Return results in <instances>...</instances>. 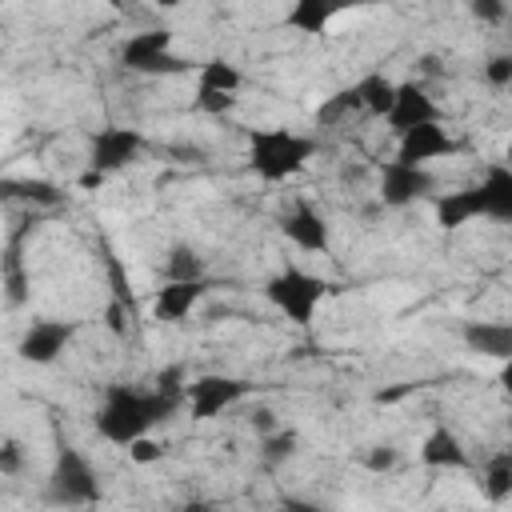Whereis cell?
Masks as SVG:
<instances>
[{"label":"cell","instance_id":"cell-10","mask_svg":"<svg viewBox=\"0 0 512 512\" xmlns=\"http://www.w3.org/2000/svg\"><path fill=\"white\" fill-rule=\"evenodd\" d=\"M72 336H76V324H64V320H36V324L24 332V340H20V356H24L28 364H52V360L68 348Z\"/></svg>","mask_w":512,"mask_h":512},{"label":"cell","instance_id":"cell-9","mask_svg":"<svg viewBox=\"0 0 512 512\" xmlns=\"http://www.w3.org/2000/svg\"><path fill=\"white\" fill-rule=\"evenodd\" d=\"M388 124L404 136V132L420 128V124H440V108L416 80H404V84H396V104L388 112Z\"/></svg>","mask_w":512,"mask_h":512},{"label":"cell","instance_id":"cell-26","mask_svg":"<svg viewBox=\"0 0 512 512\" xmlns=\"http://www.w3.org/2000/svg\"><path fill=\"white\" fill-rule=\"evenodd\" d=\"M484 76H488L492 88H512V52H496L484 64Z\"/></svg>","mask_w":512,"mask_h":512},{"label":"cell","instance_id":"cell-34","mask_svg":"<svg viewBox=\"0 0 512 512\" xmlns=\"http://www.w3.org/2000/svg\"><path fill=\"white\" fill-rule=\"evenodd\" d=\"M280 512H320V504L300 500V496H288V500H280Z\"/></svg>","mask_w":512,"mask_h":512},{"label":"cell","instance_id":"cell-7","mask_svg":"<svg viewBox=\"0 0 512 512\" xmlns=\"http://www.w3.org/2000/svg\"><path fill=\"white\" fill-rule=\"evenodd\" d=\"M140 148H144V136H140L136 128H100V132L92 136L88 164L108 176V172L128 168V164L140 156Z\"/></svg>","mask_w":512,"mask_h":512},{"label":"cell","instance_id":"cell-17","mask_svg":"<svg viewBox=\"0 0 512 512\" xmlns=\"http://www.w3.org/2000/svg\"><path fill=\"white\" fill-rule=\"evenodd\" d=\"M420 460H424L428 468H464V464H468V452H464V444H460L456 432L436 428V432L424 436V444H420Z\"/></svg>","mask_w":512,"mask_h":512},{"label":"cell","instance_id":"cell-16","mask_svg":"<svg viewBox=\"0 0 512 512\" xmlns=\"http://www.w3.org/2000/svg\"><path fill=\"white\" fill-rule=\"evenodd\" d=\"M480 196H484V216L492 220H512V168L508 164H492L480 180Z\"/></svg>","mask_w":512,"mask_h":512},{"label":"cell","instance_id":"cell-30","mask_svg":"<svg viewBox=\"0 0 512 512\" xmlns=\"http://www.w3.org/2000/svg\"><path fill=\"white\" fill-rule=\"evenodd\" d=\"M4 284H8V304H20L24 300V272H20L16 256H8V264H4Z\"/></svg>","mask_w":512,"mask_h":512},{"label":"cell","instance_id":"cell-39","mask_svg":"<svg viewBox=\"0 0 512 512\" xmlns=\"http://www.w3.org/2000/svg\"><path fill=\"white\" fill-rule=\"evenodd\" d=\"M504 160H508V168H512V140H508V148H504Z\"/></svg>","mask_w":512,"mask_h":512},{"label":"cell","instance_id":"cell-31","mask_svg":"<svg viewBox=\"0 0 512 512\" xmlns=\"http://www.w3.org/2000/svg\"><path fill=\"white\" fill-rule=\"evenodd\" d=\"M24 468V448H20V440H4V448H0V472L4 476H16Z\"/></svg>","mask_w":512,"mask_h":512},{"label":"cell","instance_id":"cell-8","mask_svg":"<svg viewBox=\"0 0 512 512\" xmlns=\"http://www.w3.org/2000/svg\"><path fill=\"white\" fill-rule=\"evenodd\" d=\"M244 396H248V380H236V376H200L188 384L192 420H212Z\"/></svg>","mask_w":512,"mask_h":512},{"label":"cell","instance_id":"cell-22","mask_svg":"<svg viewBox=\"0 0 512 512\" xmlns=\"http://www.w3.org/2000/svg\"><path fill=\"white\" fill-rule=\"evenodd\" d=\"M480 488H484V496H488L492 504L512 500V456H508V452H504V456H496V460H488Z\"/></svg>","mask_w":512,"mask_h":512},{"label":"cell","instance_id":"cell-33","mask_svg":"<svg viewBox=\"0 0 512 512\" xmlns=\"http://www.w3.org/2000/svg\"><path fill=\"white\" fill-rule=\"evenodd\" d=\"M248 424H252V428L260 432V440H264V436H272V432H276V412H272L268 404H256V408H252V416H248Z\"/></svg>","mask_w":512,"mask_h":512},{"label":"cell","instance_id":"cell-13","mask_svg":"<svg viewBox=\"0 0 512 512\" xmlns=\"http://www.w3.org/2000/svg\"><path fill=\"white\" fill-rule=\"evenodd\" d=\"M460 336H464V344H468L472 352H480V356H492V360H500V364L512 360V324H500V320H468V324L460 328Z\"/></svg>","mask_w":512,"mask_h":512},{"label":"cell","instance_id":"cell-14","mask_svg":"<svg viewBox=\"0 0 512 512\" xmlns=\"http://www.w3.org/2000/svg\"><path fill=\"white\" fill-rule=\"evenodd\" d=\"M204 292H208L204 280H168V284L156 292L152 312H156V320H184V316L204 300Z\"/></svg>","mask_w":512,"mask_h":512},{"label":"cell","instance_id":"cell-15","mask_svg":"<svg viewBox=\"0 0 512 512\" xmlns=\"http://www.w3.org/2000/svg\"><path fill=\"white\" fill-rule=\"evenodd\" d=\"M476 216H484V196H480V184H476V188L448 192V196H440V200H436V224H440L444 232L464 228V224H468V220H476Z\"/></svg>","mask_w":512,"mask_h":512},{"label":"cell","instance_id":"cell-24","mask_svg":"<svg viewBox=\"0 0 512 512\" xmlns=\"http://www.w3.org/2000/svg\"><path fill=\"white\" fill-rule=\"evenodd\" d=\"M356 108H364L360 104V88L352 84V88H344V92H336V96H328L320 108H316V124L320 128H328V124H340L348 112H356Z\"/></svg>","mask_w":512,"mask_h":512},{"label":"cell","instance_id":"cell-6","mask_svg":"<svg viewBox=\"0 0 512 512\" xmlns=\"http://www.w3.org/2000/svg\"><path fill=\"white\" fill-rule=\"evenodd\" d=\"M432 188H436V180H432L428 168H412V164H400V160H384V164H380V184H376V192H380V200H384L388 208H408V204H416L420 196H428Z\"/></svg>","mask_w":512,"mask_h":512},{"label":"cell","instance_id":"cell-18","mask_svg":"<svg viewBox=\"0 0 512 512\" xmlns=\"http://www.w3.org/2000/svg\"><path fill=\"white\" fill-rule=\"evenodd\" d=\"M244 84V72L224 60V56H212L200 64V80H196V92H220V96H236Z\"/></svg>","mask_w":512,"mask_h":512},{"label":"cell","instance_id":"cell-2","mask_svg":"<svg viewBox=\"0 0 512 512\" xmlns=\"http://www.w3.org/2000/svg\"><path fill=\"white\" fill-rule=\"evenodd\" d=\"M312 156H316V140L288 132V128H264V132H252L248 140V164L268 184L296 176Z\"/></svg>","mask_w":512,"mask_h":512},{"label":"cell","instance_id":"cell-38","mask_svg":"<svg viewBox=\"0 0 512 512\" xmlns=\"http://www.w3.org/2000/svg\"><path fill=\"white\" fill-rule=\"evenodd\" d=\"M420 64H424V72H432V76H436V72H440V68H436V64H440V60H436V56H424V60H420Z\"/></svg>","mask_w":512,"mask_h":512},{"label":"cell","instance_id":"cell-21","mask_svg":"<svg viewBox=\"0 0 512 512\" xmlns=\"http://www.w3.org/2000/svg\"><path fill=\"white\" fill-rule=\"evenodd\" d=\"M164 276L168 280H204V256L192 244H172L168 260H164Z\"/></svg>","mask_w":512,"mask_h":512},{"label":"cell","instance_id":"cell-37","mask_svg":"<svg viewBox=\"0 0 512 512\" xmlns=\"http://www.w3.org/2000/svg\"><path fill=\"white\" fill-rule=\"evenodd\" d=\"M184 512H212V508H208L204 500H188V504H184Z\"/></svg>","mask_w":512,"mask_h":512},{"label":"cell","instance_id":"cell-12","mask_svg":"<svg viewBox=\"0 0 512 512\" xmlns=\"http://www.w3.org/2000/svg\"><path fill=\"white\" fill-rule=\"evenodd\" d=\"M280 232H284L296 248H304V252H328V244H332V236H328V220H324L312 204H296V208L284 216Z\"/></svg>","mask_w":512,"mask_h":512},{"label":"cell","instance_id":"cell-35","mask_svg":"<svg viewBox=\"0 0 512 512\" xmlns=\"http://www.w3.org/2000/svg\"><path fill=\"white\" fill-rule=\"evenodd\" d=\"M100 184H104V172H96V168H88L80 176V188H100Z\"/></svg>","mask_w":512,"mask_h":512},{"label":"cell","instance_id":"cell-1","mask_svg":"<svg viewBox=\"0 0 512 512\" xmlns=\"http://www.w3.org/2000/svg\"><path fill=\"white\" fill-rule=\"evenodd\" d=\"M180 408V396H168L160 388H128V384H112L104 396V408L96 412V432L108 444H136L140 436H148L160 420H168Z\"/></svg>","mask_w":512,"mask_h":512},{"label":"cell","instance_id":"cell-40","mask_svg":"<svg viewBox=\"0 0 512 512\" xmlns=\"http://www.w3.org/2000/svg\"><path fill=\"white\" fill-rule=\"evenodd\" d=\"M508 456H512V452H508Z\"/></svg>","mask_w":512,"mask_h":512},{"label":"cell","instance_id":"cell-32","mask_svg":"<svg viewBox=\"0 0 512 512\" xmlns=\"http://www.w3.org/2000/svg\"><path fill=\"white\" fill-rule=\"evenodd\" d=\"M476 20H484V24H496V20H504V4L500 0H472V8H468Z\"/></svg>","mask_w":512,"mask_h":512},{"label":"cell","instance_id":"cell-36","mask_svg":"<svg viewBox=\"0 0 512 512\" xmlns=\"http://www.w3.org/2000/svg\"><path fill=\"white\" fill-rule=\"evenodd\" d=\"M500 388H504V396H512V360L500 368Z\"/></svg>","mask_w":512,"mask_h":512},{"label":"cell","instance_id":"cell-19","mask_svg":"<svg viewBox=\"0 0 512 512\" xmlns=\"http://www.w3.org/2000/svg\"><path fill=\"white\" fill-rule=\"evenodd\" d=\"M356 88H360V104H364V112L388 120V112H392V104H396V80H388L384 72H368Z\"/></svg>","mask_w":512,"mask_h":512},{"label":"cell","instance_id":"cell-29","mask_svg":"<svg viewBox=\"0 0 512 512\" xmlns=\"http://www.w3.org/2000/svg\"><path fill=\"white\" fill-rule=\"evenodd\" d=\"M196 108H200V112H212V116H224L228 108H236V96H220V92H196Z\"/></svg>","mask_w":512,"mask_h":512},{"label":"cell","instance_id":"cell-25","mask_svg":"<svg viewBox=\"0 0 512 512\" xmlns=\"http://www.w3.org/2000/svg\"><path fill=\"white\" fill-rule=\"evenodd\" d=\"M296 444H300V436H296V428H276L272 436H264L260 440V456H264V464H284L292 452H296Z\"/></svg>","mask_w":512,"mask_h":512},{"label":"cell","instance_id":"cell-5","mask_svg":"<svg viewBox=\"0 0 512 512\" xmlns=\"http://www.w3.org/2000/svg\"><path fill=\"white\" fill-rule=\"evenodd\" d=\"M120 64L128 72H140V76H176V72H188V60L184 56H172V32L168 28L132 32L120 44Z\"/></svg>","mask_w":512,"mask_h":512},{"label":"cell","instance_id":"cell-28","mask_svg":"<svg viewBox=\"0 0 512 512\" xmlns=\"http://www.w3.org/2000/svg\"><path fill=\"white\" fill-rule=\"evenodd\" d=\"M396 460H400V452H396L392 444H376V448L364 456V464H368L372 472H392V468H396Z\"/></svg>","mask_w":512,"mask_h":512},{"label":"cell","instance_id":"cell-27","mask_svg":"<svg viewBox=\"0 0 512 512\" xmlns=\"http://www.w3.org/2000/svg\"><path fill=\"white\" fill-rule=\"evenodd\" d=\"M128 456H132L136 464H156V460H164V444L152 440V436H140L136 444H128Z\"/></svg>","mask_w":512,"mask_h":512},{"label":"cell","instance_id":"cell-23","mask_svg":"<svg viewBox=\"0 0 512 512\" xmlns=\"http://www.w3.org/2000/svg\"><path fill=\"white\" fill-rule=\"evenodd\" d=\"M4 192L8 196H20L28 204H40V208H56L64 200V192L48 180H4Z\"/></svg>","mask_w":512,"mask_h":512},{"label":"cell","instance_id":"cell-11","mask_svg":"<svg viewBox=\"0 0 512 512\" xmlns=\"http://www.w3.org/2000/svg\"><path fill=\"white\" fill-rule=\"evenodd\" d=\"M448 152H456V140H452L440 124H420V128H412V132L400 136L396 160H400V164H412V168H424L428 160L448 156Z\"/></svg>","mask_w":512,"mask_h":512},{"label":"cell","instance_id":"cell-20","mask_svg":"<svg viewBox=\"0 0 512 512\" xmlns=\"http://www.w3.org/2000/svg\"><path fill=\"white\" fill-rule=\"evenodd\" d=\"M336 12H340V8L320 4V0H296V4L288 8V24H292L296 32H328V24L336 20Z\"/></svg>","mask_w":512,"mask_h":512},{"label":"cell","instance_id":"cell-4","mask_svg":"<svg viewBox=\"0 0 512 512\" xmlns=\"http://www.w3.org/2000/svg\"><path fill=\"white\" fill-rule=\"evenodd\" d=\"M324 292H328V284H324L320 276L304 272V268H284V272H276V276L264 284V296L272 300V308H276L280 316H288L292 324H300V328L312 324V316H316Z\"/></svg>","mask_w":512,"mask_h":512},{"label":"cell","instance_id":"cell-3","mask_svg":"<svg viewBox=\"0 0 512 512\" xmlns=\"http://www.w3.org/2000/svg\"><path fill=\"white\" fill-rule=\"evenodd\" d=\"M48 500L64 504V508H84V504L100 500V476H96V468L88 464V456L80 448L60 444L56 464L48 472Z\"/></svg>","mask_w":512,"mask_h":512}]
</instances>
